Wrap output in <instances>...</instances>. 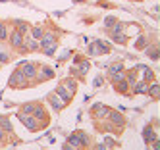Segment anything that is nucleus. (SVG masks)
I'll return each mask as SVG.
<instances>
[{"instance_id": "obj_23", "label": "nucleus", "mask_w": 160, "mask_h": 150, "mask_svg": "<svg viewBox=\"0 0 160 150\" xmlns=\"http://www.w3.org/2000/svg\"><path fill=\"white\" fill-rule=\"evenodd\" d=\"M62 85L66 87V89L70 91V92H73V94H75V89H77V87H75V83H73V79H66V81L62 83Z\"/></svg>"}, {"instance_id": "obj_3", "label": "nucleus", "mask_w": 160, "mask_h": 150, "mask_svg": "<svg viewBox=\"0 0 160 150\" xmlns=\"http://www.w3.org/2000/svg\"><path fill=\"white\" fill-rule=\"evenodd\" d=\"M25 79H27V77H25L23 71L18 68V69L12 73V77H10V87H14V89H19V87L25 85Z\"/></svg>"}, {"instance_id": "obj_22", "label": "nucleus", "mask_w": 160, "mask_h": 150, "mask_svg": "<svg viewBox=\"0 0 160 150\" xmlns=\"http://www.w3.org/2000/svg\"><path fill=\"white\" fill-rule=\"evenodd\" d=\"M42 33H45V31H42V27H33V29H31V39L39 40V39L42 37Z\"/></svg>"}, {"instance_id": "obj_29", "label": "nucleus", "mask_w": 160, "mask_h": 150, "mask_svg": "<svg viewBox=\"0 0 160 150\" xmlns=\"http://www.w3.org/2000/svg\"><path fill=\"white\" fill-rule=\"evenodd\" d=\"M124 68H122V64H110V68H108V71H110V75L112 73H116V71H122Z\"/></svg>"}, {"instance_id": "obj_17", "label": "nucleus", "mask_w": 160, "mask_h": 150, "mask_svg": "<svg viewBox=\"0 0 160 150\" xmlns=\"http://www.w3.org/2000/svg\"><path fill=\"white\" fill-rule=\"evenodd\" d=\"M89 68H91V64H89L87 60H85V62L79 60V62H77V73H79V75H85V73L89 71Z\"/></svg>"}, {"instance_id": "obj_31", "label": "nucleus", "mask_w": 160, "mask_h": 150, "mask_svg": "<svg viewBox=\"0 0 160 150\" xmlns=\"http://www.w3.org/2000/svg\"><path fill=\"white\" fill-rule=\"evenodd\" d=\"M6 62H8V54L0 50V64H6Z\"/></svg>"}, {"instance_id": "obj_25", "label": "nucleus", "mask_w": 160, "mask_h": 150, "mask_svg": "<svg viewBox=\"0 0 160 150\" xmlns=\"http://www.w3.org/2000/svg\"><path fill=\"white\" fill-rule=\"evenodd\" d=\"M42 52H45L46 56H54L56 54V43H52V44L46 46V48H42Z\"/></svg>"}, {"instance_id": "obj_9", "label": "nucleus", "mask_w": 160, "mask_h": 150, "mask_svg": "<svg viewBox=\"0 0 160 150\" xmlns=\"http://www.w3.org/2000/svg\"><path fill=\"white\" fill-rule=\"evenodd\" d=\"M10 43H12L14 48H21V46H23V35H21L19 31H14V33L10 35Z\"/></svg>"}, {"instance_id": "obj_1", "label": "nucleus", "mask_w": 160, "mask_h": 150, "mask_svg": "<svg viewBox=\"0 0 160 150\" xmlns=\"http://www.w3.org/2000/svg\"><path fill=\"white\" fill-rule=\"evenodd\" d=\"M18 120L23 123L25 127L29 129V131H37V129H41L39 127V121H37V117H33L31 113H23V112H18Z\"/></svg>"}, {"instance_id": "obj_16", "label": "nucleus", "mask_w": 160, "mask_h": 150, "mask_svg": "<svg viewBox=\"0 0 160 150\" xmlns=\"http://www.w3.org/2000/svg\"><path fill=\"white\" fill-rule=\"evenodd\" d=\"M41 68H42V77H41V81H39V83H42V81L52 79V77H54V69H50L48 65H41Z\"/></svg>"}, {"instance_id": "obj_32", "label": "nucleus", "mask_w": 160, "mask_h": 150, "mask_svg": "<svg viewBox=\"0 0 160 150\" xmlns=\"http://www.w3.org/2000/svg\"><path fill=\"white\" fill-rule=\"evenodd\" d=\"M147 43V39H145V35H141V37H139V40H137V48H141V46L143 44H145Z\"/></svg>"}, {"instance_id": "obj_13", "label": "nucleus", "mask_w": 160, "mask_h": 150, "mask_svg": "<svg viewBox=\"0 0 160 150\" xmlns=\"http://www.w3.org/2000/svg\"><path fill=\"white\" fill-rule=\"evenodd\" d=\"M147 92H148V96H151V98H154V100H156L158 94H160V85H158L156 81H152V85L147 87Z\"/></svg>"}, {"instance_id": "obj_19", "label": "nucleus", "mask_w": 160, "mask_h": 150, "mask_svg": "<svg viewBox=\"0 0 160 150\" xmlns=\"http://www.w3.org/2000/svg\"><path fill=\"white\" fill-rule=\"evenodd\" d=\"M147 83L141 81V83H135V87H133V92H137V94H143V92H147Z\"/></svg>"}, {"instance_id": "obj_33", "label": "nucleus", "mask_w": 160, "mask_h": 150, "mask_svg": "<svg viewBox=\"0 0 160 150\" xmlns=\"http://www.w3.org/2000/svg\"><path fill=\"white\" fill-rule=\"evenodd\" d=\"M93 85H95V87H100V85H102V77L97 75V77H95V81H93Z\"/></svg>"}, {"instance_id": "obj_26", "label": "nucleus", "mask_w": 160, "mask_h": 150, "mask_svg": "<svg viewBox=\"0 0 160 150\" xmlns=\"http://www.w3.org/2000/svg\"><path fill=\"white\" fill-rule=\"evenodd\" d=\"M116 21H118V19H116L114 15H108V18L104 19V27H106V29H112V27H114V23H116Z\"/></svg>"}, {"instance_id": "obj_4", "label": "nucleus", "mask_w": 160, "mask_h": 150, "mask_svg": "<svg viewBox=\"0 0 160 150\" xmlns=\"http://www.w3.org/2000/svg\"><path fill=\"white\" fill-rule=\"evenodd\" d=\"M21 65V71H23V75L25 77H27V79H35V77H37V69H39V68H37V65H39V64H33V62H25V64H19Z\"/></svg>"}, {"instance_id": "obj_12", "label": "nucleus", "mask_w": 160, "mask_h": 150, "mask_svg": "<svg viewBox=\"0 0 160 150\" xmlns=\"http://www.w3.org/2000/svg\"><path fill=\"white\" fill-rule=\"evenodd\" d=\"M23 46H25V50H27V52H37V50L41 48V46H39V40H35V39L23 40Z\"/></svg>"}, {"instance_id": "obj_10", "label": "nucleus", "mask_w": 160, "mask_h": 150, "mask_svg": "<svg viewBox=\"0 0 160 150\" xmlns=\"http://www.w3.org/2000/svg\"><path fill=\"white\" fill-rule=\"evenodd\" d=\"M106 116H108V120L112 121V123H114V125H118V127H122V125H124V116H122V113H118V112H110L108 110V113H106Z\"/></svg>"}, {"instance_id": "obj_6", "label": "nucleus", "mask_w": 160, "mask_h": 150, "mask_svg": "<svg viewBox=\"0 0 160 150\" xmlns=\"http://www.w3.org/2000/svg\"><path fill=\"white\" fill-rule=\"evenodd\" d=\"M46 100H48V104L52 106V110H54V112H60V110H64V106H66L60 98L56 96V92H50V94L46 96Z\"/></svg>"}, {"instance_id": "obj_20", "label": "nucleus", "mask_w": 160, "mask_h": 150, "mask_svg": "<svg viewBox=\"0 0 160 150\" xmlns=\"http://www.w3.org/2000/svg\"><path fill=\"white\" fill-rule=\"evenodd\" d=\"M0 127H2L4 131H12V123H10V120H8V117L0 116Z\"/></svg>"}, {"instance_id": "obj_34", "label": "nucleus", "mask_w": 160, "mask_h": 150, "mask_svg": "<svg viewBox=\"0 0 160 150\" xmlns=\"http://www.w3.org/2000/svg\"><path fill=\"white\" fill-rule=\"evenodd\" d=\"M2 139H4V129L0 127V141H2Z\"/></svg>"}, {"instance_id": "obj_8", "label": "nucleus", "mask_w": 160, "mask_h": 150, "mask_svg": "<svg viewBox=\"0 0 160 150\" xmlns=\"http://www.w3.org/2000/svg\"><path fill=\"white\" fill-rule=\"evenodd\" d=\"M143 139H145V142L147 144H151V142H156L158 139H156V133H154V127H145V131H143Z\"/></svg>"}, {"instance_id": "obj_14", "label": "nucleus", "mask_w": 160, "mask_h": 150, "mask_svg": "<svg viewBox=\"0 0 160 150\" xmlns=\"http://www.w3.org/2000/svg\"><path fill=\"white\" fill-rule=\"evenodd\" d=\"M137 69H141V71H143V75H145V79H143V81H145V83H152V81H154V73L147 68V65H139Z\"/></svg>"}, {"instance_id": "obj_27", "label": "nucleus", "mask_w": 160, "mask_h": 150, "mask_svg": "<svg viewBox=\"0 0 160 150\" xmlns=\"http://www.w3.org/2000/svg\"><path fill=\"white\" fill-rule=\"evenodd\" d=\"M15 25H18V31H19V33H27V31H29V25L23 23V21H19V19L15 21Z\"/></svg>"}, {"instance_id": "obj_18", "label": "nucleus", "mask_w": 160, "mask_h": 150, "mask_svg": "<svg viewBox=\"0 0 160 150\" xmlns=\"http://www.w3.org/2000/svg\"><path fill=\"white\" fill-rule=\"evenodd\" d=\"M110 37H112V40H114V43H118V44H125V40H127V37L122 33V31H120V33H112Z\"/></svg>"}, {"instance_id": "obj_15", "label": "nucleus", "mask_w": 160, "mask_h": 150, "mask_svg": "<svg viewBox=\"0 0 160 150\" xmlns=\"http://www.w3.org/2000/svg\"><path fill=\"white\" fill-rule=\"evenodd\" d=\"M95 46H97L98 54H108V52H110V44L104 43V40H97V43H95Z\"/></svg>"}, {"instance_id": "obj_2", "label": "nucleus", "mask_w": 160, "mask_h": 150, "mask_svg": "<svg viewBox=\"0 0 160 150\" xmlns=\"http://www.w3.org/2000/svg\"><path fill=\"white\" fill-rule=\"evenodd\" d=\"M68 142L72 144H66V148H77V146H85L87 144V137L83 135V133H73V135H70V139H68Z\"/></svg>"}, {"instance_id": "obj_30", "label": "nucleus", "mask_w": 160, "mask_h": 150, "mask_svg": "<svg viewBox=\"0 0 160 150\" xmlns=\"http://www.w3.org/2000/svg\"><path fill=\"white\" fill-rule=\"evenodd\" d=\"M87 54H89V56H98V50H97V46H95V43L87 48Z\"/></svg>"}, {"instance_id": "obj_5", "label": "nucleus", "mask_w": 160, "mask_h": 150, "mask_svg": "<svg viewBox=\"0 0 160 150\" xmlns=\"http://www.w3.org/2000/svg\"><path fill=\"white\" fill-rule=\"evenodd\" d=\"M56 96L60 98L64 104H70V102H72V98H73V92H70V91H68L64 85H60V87L56 89Z\"/></svg>"}, {"instance_id": "obj_24", "label": "nucleus", "mask_w": 160, "mask_h": 150, "mask_svg": "<svg viewBox=\"0 0 160 150\" xmlns=\"http://www.w3.org/2000/svg\"><path fill=\"white\" fill-rule=\"evenodd\" d=\"M125 79V73L124 71H116V73H112V83H120Z\"/></svg>"}, {"instance_id": "obj_7", "label": "nucleus", "mask_w": 160, "mask_h": 150, "mask_svg": "<svg viewBox=\"0 0 160 150\" xmlns=\"http://www.w3.org/2000/svg\"><path fill=\"white\" fill-rule=\"evenodd\" d=\"M52 43H56L54 33H42V37L39 39V46H41V48H46V46L52 44Z\"/></svg>"}, {"instance_id": "obj_21", "label": "nucleus", "mask_w": 160, "mask_h": 150, "mask_svg": "<svg viewBox=\"0 0 160 150\" xmlns=\"http://www.w3.org/2000/svg\"><path fill=\"white\" fill-rule=\"evenodd\" d=\"M145 52H147L148 56H151L152 60H158V56H160V52H158V48H156V46H148Z\"/></svg>"}, {"instance_id": "obj_11", "label": "nucleus", "mask_w": 160, "mask_h": 150, "mask_svg": "<svg viewBox=\"0 0 160 150\" xmlns=\"http://www.w3.org/2000/svg\"><path fill=\"white\" fill-rule=\"evenodd\" d=\"M91 112H93L95 116H98V117H104L106 113H108V108H106L104 104H93V108H91Z\"/></svg>"}, {"instance_id": "obj_28", "label": "nucleus", "mask_w": 160, "mask_h": 150, "mask_svg": "<svg viewBox=\"0 0 160 150\" xmlns=\"http://www.w3.org/2000/svg\"><path fill=\"white\" fill-rule=\"evenodd\" d=\"M8 39V31H6V25L0 23V40H6Z\"/></svg>"}]
</instances>
